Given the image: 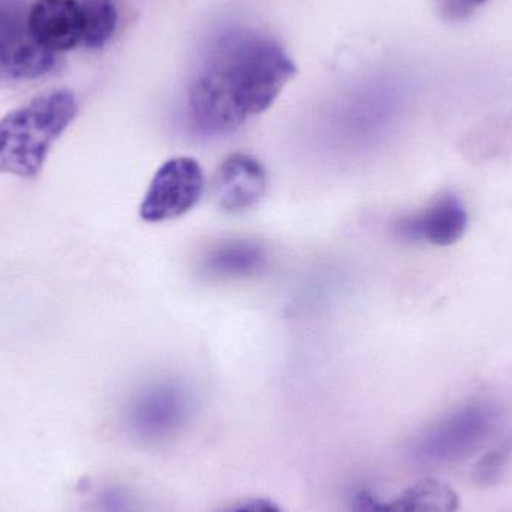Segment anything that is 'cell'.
<instances>
[{"label":"cell","instance_id":"cell-1","mask_svg":"<svg viewBox=\"0 0 512 512\" xmlns=\"http://www.w3.org/2000/svg\"><path fill=\"white\" fill-rule=\"evenodd\" d=\"M297 71L282 45L268 36H225L189 87L192 125L206 135L236 131L267 111Z\"/></svg>","mask_w":512,"mask_h":512},{"label":"cell","instance_id":"cell-2","mask_svg":"<svg viewBox=\"0 0 512 512\" xmlns=\"http://www.w3.org/2000/svg\"><path fill=\"white\" fill-rule=\"evenodd\" d=\"M71 90L56 89L0 119V173L33 179L41 173L51 146L77 116Z\"/></svg>","mask_w":512,"mask_h":512},{"label":"cell","instance_id":"cell-3","mask_svg":"<svg viewBox=\"0 0 512 512\" xmlns=\"http://www.w3.org/2000/svg\"><path fill=\"white\" fill-rule=\"evenodd\" d=\"M206 179L200 162L191 156H176L165 162L150 182L140 207L143 221H173L191 212L204 194Z\"/></svg>","mask_w":512,"mask_h":512},{"label":"cell","instance_id":"cell-4","mask_svg":"<svg viewBox=\"0 0 512 512\" xmlns=\"http://www.w3.org/2000/svg\"><path fill=\"white\" fill-rule=\"evenodd\" d=\"M468 228V212L454 194H442L426 209L400 219L397 234L408 242L450 246L459 242Z\"/></svg>","mask_w":512,"mask_h":512},{"label":"cell","instance_id":"cell-5","mask_svg":"<svg viewBox=\"0 0 512 512\" xmlns=\"http://www.w3.org/2000/svg\"><path fill=\"white\" fill-rule=\"evenodd\" d=\"M267 191V171L261 162L245 153H234L222 162L213 180L216 203L225 212L252 209Z\"/></svg>","mask_w":512,"mask_h":512},{"label":"cell","instance_id":"cell-6","mask_svg":"<svg viewBox=\"0 0 512 512\" xmlns=\"http://www.w3.org/2000/svg\"><path fill=\"white\" fill-rule=\"evenodd\" d=\"M26 24L32 38L51 53L72 50L83 39L81 2L36 0Z\"/></svg>","mask_w":512,"mask_h":512},{"label":"cell","instance_id":"cell-7","mask_svg":"<svg viewBox=\"0 0 512 512\" xmlns=\"http://www.w3.org/2000/svg\"><path fill=\"white\" fill-rule=\"evenodd\" d=\"M54 66V53L39 45L14 18L0 17V69L15 80H33Z\"/></svg>","mask_w":512,"mask_h":512},{"label":"cell","instance_id":"cell-8","mask_svg":"<svg viewBox=\"0 0 512 512\" xmlns=\"http://www.w3.org/2000/svg\"><path fill=\"white\" fill-rule=\"evenodd\" d=\"M459 498L445 483L423 480L391 501H382L370 490L355 495L351 512H456Z\"/></svg>","mask_w":512,"mask_h":512},{"label":"cell","instance_id":"cell-9","mask_svg":"<svg viewBox=\"0 0 512 512\" xmlns=\"http://www.w3.org/2000/svg\"><path fill=\"white\" fill-rule=\"evenodd\" d=\"M267 251L254 240L234 239L213 246L203 259V271L213 279L254 276L267 265Z\"/></svg>","mask_w":512,"mask_h":512},{"label":"cell","instance_id":"cell-10","mask_svg":"<svg viewBox=\"0 0 512 512\" xmlns=\"http://www.w3.org/2000/svg\"><path fill=\"white\" fill-rule=\"evenodd\" d=\"M83 39L81 44L89 48H102L116 32L117 9L111 0H84Z\"/></svg>","mask_w":512,"mask_h":512},{"label":"cell","instance_id":"cell-11","mask_svg":"<svg viewBox=\"0 0 512 512\" xmlns=\"http://www.w3.org/2000/svg\"><path fill=\"white\" fill-rule=\"evenodd\" d=\"M487 0H438L439 9L448 20H462Z\"/></svg>","mask_w":512,"mask_h":512},{"label":"cell","instance_id":"cell-12","mask_svg":"<svg viewBox=\"0 0 512 512\" xmlns=\"http://www.w3.org/2000/svg\"><path fill=\"white\" fill-rule=\"evenodd\" d=\"M228 512H282L279 505L268 499H254V501L245 502V504L237 505L236 508Z\"/></svg>","mask_w":512,"mask_h":512}]
</instances>
